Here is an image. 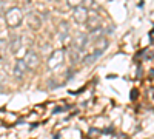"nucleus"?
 <instances>
[{
    "instance_id": "nucleus-1",
    "label": "nucleus",
    "mask_w": 154,
    "mask_h": 139,
    "mask_svg": "<svg viewBox=\"0 0 154 139\" xmlns=\"http://www.w3.org/2000/svg\"><path fill=\"white\" fill-rule=\"evenodd\" d=\"M5 22L8 25V28H19L22 22H23V12L19 6H12V8H8L6 12H5Z\"/></svg>"
},
{
    "instance_id": "nucleus-2",
    "label": "nucleus",
    "mask_w": 154,
    "mask_h": 139,
    "mask_svg": "<svg viewBox=\"0 0 154 139\" xmlns=\"http://www.w3.org/2000/svg\"><path fill=\"white\" fill-rule=\"evenodd\" d=\"M63 60H65V51H63V49H56L48 59V68L49 70H57L59 67H62Z\"/></svg>"
},
{
    "instance_id": "nucleus-3",
    "label": "nucleus",
    "mask_w": 154,
    "mask_h": 139,
    "mask_svg": "<svg viewBox=\"0 0 154 139\" xmlns=\"http://www.w3.org/2000/svg\"><path fill=\"white\" fill-rule=\"evenodd\" d=\"M88 12H89V9L85 5H79V6L72 8V19H74V22L79 23V25H83L86 17H88Z\"/></svg>"
},
{
    "instance_id": "nucleus-4",
    "label": "nucleus",
    "mask_w": 154,
    "mask_h": 139,
    "mask_svg": "<svg viewBox=\"0 0 154 139\" xmlns=\"http://www.w3.org/2000/svg\"><path fill=\"white\" fill-rule=\"evenodd\" d=\"M26 71H28V67H26V64H25V60L23 59H17L14 67H12V74H14V77L22 81L25 77V74H26Z\"/></svg>"
},
{
    "instance_id": "nucleus-5",
    "label": "nucleus",
    "mask_w": 154,
    "mask_h": 139,
    "mask_svg": "<svg viewBox=\"0 0 154 139\" xmlns=\"http://www.w3.org/2000/svg\"><path fill=\"white\" fill-rule=\"evenodd\" d=\"M85 25H86V28H88V31H93V30H96V28H99L100 27V16L97 14L96 11H89L88 12V17H86V20H85Z\"/></svg>"
},
{
    "instance_id": "nucleus-6",
    "label": "nucleus",
    "mask_w": 154,
    "mask_h": 139,
    "mask_svg": "<svg viewBox=\"0 0 154 139\" xmlns=\"http://www.w3.org/2000/svg\"><path fill=\"white\" fill-rule=\"evenodd\" d=\"M25 64H26V67H28V70H37V67H38V56H37V53L35 51H32V49H29V51H26V54H25Z\"/></svg>"
},
{
    "instance_id": "nucleus-7",
    "label": "nucleus",
    "mask_w": 154,
    "mask_h": 139,
    "mask_svg": "<svg viewBox=\"0 0 154 139\" xmlns=\"http://www.w3.org/2000/svg\"><path fill=\"white\" fill-rule=\"evenodd\" d=\"M88 43H89V37H88V34L82 33V34H77V36L74 37V40H72V48L79 49V51H83Z\"/></svg>"
},
{
    "instance_id": "nucleus-8",
    "label": "nucleus",
    "mask_w": 154,
    "mask_h": 139,
    "mask_svg": "<svg viewBox=\"0 0 154 139\" xmlns=\"http://www.w3.org/2000/svg\"><path fill=\"white\" fill-rule=\"evenodd\" d=\"M26 22H28V25H29V28L34 30V31L40 30V27H42V17L38 16L37 12H31V14H28Z\"/></svg>"
},
{
    "instance_id": "nucleus-9",
    "label": "nucleus",
    "mask_w": 154,
    "mask_h": 139,
    "mask_svg": "<svg viewBox=\"0 0 154 139\" xmlns=\"http://www.w3.org/2000/svg\"><path fill=\"white\" fill-rule=\"evenodd\" d=\"M20 46H23V45H22V36H17V34L11 36V39H9V42H8V48H9V51L16 54V51H17V49H19Z\"/></svg>"
},
{
    "instance_id": "nucleus-10",
    "label": "nucleus",
    "mask_w": 154,
    "mask_h": 139,
    "mask_svg": "<svg viewBox=\"0 0 154 139\" xmlns=\"http://www.w3.org/2000/svg\"><path fill=\"white\" fill-rule=\"evenodd\" d=\"M100 56H102V51L96 48L91 54H86V56L83 57V64H86V65H89V64H94V62H96Z\"/></svg>"
},
{
    "instance_id": "nucleus-11",
    "label": "nucleus",
    "mask_w": 154,
    "mask_h": 139,
    "mask_svg": "<svg viewBox=\"0 0 154 139\" xmlns=\"http://www.w3.org/2000/svg\"><path fill=\"white\" fill-rule=\"evenodd\" d=\"M105 36V31H103V28H96V30H93V31H89V34H88V37H89V42H96V40H99L100 37H103Z\"/></svg>"
},
{
    "instance_id": "nucleus-12",
    "label": "nucleus",
    "mask_w": 154,
    "mask_h": 139,
    "mask_svg": "<svg viewBox=\"0 0 154 139\" xmlns=\"http://www.w3.org/2000/svg\"><path fill=\"white\" fill-rule=\"evenodd\" d=\"M108 45H109V42H108L106 37H100L99 40H96V48H97V49H100L102 53H103L105 49L108 48Z\"/></svg>"
},
{
    "instance_id": "nucleus-13",
    "label": "nucleus",
    "mask_w": 154,
    "mask_h": 139,
    "mask_svg": "<svg viewBox=\"0 0 154 139\" xmlns=\"http://www.w3.org/2000/svg\"><path fill=\"white\" fill-rule=\"evenodd\" d=\"M80 53H82V51H79V49L72 48V49H71V56H69L71 62H77V60H79V59H80Z\"/></svg>"
},
{
    "instance_id": "nucleus-14",
    "label": "nucleus",
    "mask_w": 154,
    "mask_h": 139,
    "mask_svg": "<svg viewBox=\"0 0 154 139\" xmlns=\"http://www.w3.org/2000/svg\"><path fill=\"white\" fill-rule=\"evenodd\" d=\"M66 3L69 8H75L79 5H83V0H66Z\"/></svg>"
},
{
    "instance_id": "nucleus-15",
    "label": "nucleus",
    "mask_w": 154,
    "mask_h": 139,
    "mask_svg": "<svg viewBox=\"0 0 154 139\" xmlns=\"http://www.w3.org/2000/svg\"><path fill=\"white\" fill-rule=\"evenodd\" d=\"M60 33H63V34H69V27H68V23H66V22L60 23Z\"/></svg>"
},
{
    "instance_id": "nucleus-16",
    "label": "nucleus",
    "mask_w": 154,
    "mask_h": 139,
    "mask_svg": "<svg viewBox=\"0 0 154 139\" xmlns=\"http://www.w3.org/2000/svg\"><path fill=\"white\" fill-rule=\"evenodd\" d=\"M6 48H8V42L5 39H0V54H2Z\"/></svg>"
},
{
    "instance_id": "nucleus-17",
    "label": "nucleus",
    "mask_w": 154,
    "mask_h": 139,
    "mask_svg": "<svg viewBox=\"0 0 154 139\" xmlns=\"http://www.w3.org/2000/svg\"><path fill=\"white\" fill-rule=\"evenodd\" d=\"M6 2H0V14H5L6 12Z\"/></svg>"
}]
</instances>
